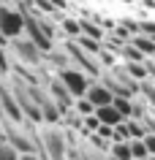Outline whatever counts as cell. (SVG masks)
Segmentation results:
<instances>
[{"label": "cell", "instance_id": "6da1fadb", "mask_svg": "<svg viewBox=\"0 0 155 160\" xmlns=\"http://www.w3.org/2000/svg\"><path fill=\"white\" fill-rule=\"evenodd\" d=\"M11 57H14L17 65L33 68V71H38V68L46 65V52H44L33 38H27V35L11 38Z\"/></svg>", "mask_w": 155, "mask_h": 160}, {"label": "cell", "instance_id": "7a4b0ae2", "mask_svg": "<svg viewBox=\"0 0 155 160\" xmlns=\"http://www.w3.org/2000/svg\"><path fill=\"white\" fill-rule=\"evenodd\" d=\"M0 30L8 38H22L27 35V17L22 6L14 3H0Z\"/></svg>", "mask_w": 155, "mask_h": 160}, {"label": "cell", "instance_id": "3957f363", "mask_svg": "<svg viewBox=\"0 0 155 160\" xmlns=\"http://www.w3.org/2000/svg\"><path fill=\"white\" fill-rule=\"evenodd\" d=\"M63 46L68 49V54H71V60H74V65H76V68H82V71L90 73L93 79L103 76V65H101V60H98L95 52H87L85 46H79L74 38H63Z\"/></svg>", "mask_w": 155, "mask_h": 160}, {"label": "cell", "instance_id": "277c9868", "mask_svg": "<svg viewBox=\"0 0 155 160\" xmlns=\"http://www.w3.org/2000/svg\"><path fill=\"white\" fill-rule=\"evenodd\" d=\"M54 73L63 79V84L68 87V92L74 95V98H82V95H87V90H90V84H93L95 79L90 73H85L82 68L76 65H68V68H60V71H54Z\"/></svg>", "mask_w": 155, "mask_h": 160}, {"label": "cell", "instance_id": "5b68a950", "mask_svg": "<svg viewBox=\"0 0 155 160\" xmlns=\"http://www.w3.org/2000/svg\"><path fill=\"white\" fill-rule=\"evenodd\" d=\"M87 98H90L95 106H106V103H112V101H114V92H112L106 84H103L101 79H95L93 84H90V90H87Z\"/></svg>", "mask_w": 155, "mask_h": 160}, {"label": "cell", "instance_id": "8992f818", "mask_svg": "<svg viewBox=\"0 0 155 160\" xmlns=\"http://www.w3.org/2000/svg\"><path fill=\"white\" fill-rule=\"evenodd\" d=\"M57 27H60L63 38H79L82 35V19L79 17H65L63 14V19H57Z\"/></svg>", "mask_w": 155, "mask_h": 160}, {"label": "cell", "instance_id": "52a82bcc", "mask_svg": "<svg viewBox=\"0 0 155 160\" xmlns=\"http://www.w3.org/2000/svg\"><path fill=\"white\" fill-rule=\"evenodd\" d=\"M95 114H98V119H101L103 125H120L122 119V114H120V109H117V106H114V103H106V106H98V111H95Z\"/></svg>", "mask_w": 155, "mask_h": 160}, {"label": "cell", "instance_id": "ba28073f", "mask_svg": "<svg viewBox=\"0 0 155 160\" xmlns=\"http://www.w3.org/2000/svg\"><path fill=\"white\" fill-rule=\"evenodd\" d=\"M112 160H133V152H131V141H112V149H109Z\"/></svg>", "mask_w": 155, "mask_h": 160}, {"label": "cell", "instance_id": "9c48e42d", "mask_svg": "<svg viewBox=\"0 0 155 160\" xmlns=\"http://www.w3.org/2000/svg\"><path fill=\"white\" fill-rule=\"evenodd\" d=\"M120 60H122V62H139V60H147V57H144V52L139 49L136 43L128 41L125 46H122V52H120Z\"/></svg>", "mask_w": 155, "mask_h": 160}, {"label": "cell", "instance_id": "30bf717a", "mask_svg": "<svg viewBox=\"0 0 155 160\" xmlns=\"http://www.w3.org/2000/svg\"><path fill=\"white\" fill-rule=\"evenodd\" d=\"M114 106H117V109H120V114L125 119H131L133 117V95H114Z\"/></svg>", "mask_w": 155, "mask_h": 160}, {"label": "cell", "instance_id": "8fae6325", "mask_svg": "<svg viewBox=\"0 0 155 160\" xmlns=\"http://www.w3.org/2000/svg\"><path fill=\"white\" fill-rule=\"evenodd\" d=\"M14 73V57H11L8 46H0V76H11Z\"/></svg>", "mask_w": 155, "mask_h": 160}, {"label": "cell", "instance_id": "7c38bea8", "mask_svg": "<svg viewBox=\"0 0 155 160\" xmlns=\"http://www.w3.org/2000/svg\"><path fill=\"white\" fill-rule=\"evenodd\" d=\"M74 109H76L82 117H90V114H95V111H98V106H95L87 95H82V98H76V101H74Z\"/></svg>", "mask_w": 155, "mask_h": 160}, {"label": "cell", "instance_id": "4fadbf2b", "mask_svg": "<svg viewBox=\"0 0 155 160\" xmlns=\"http://www.w3.org/2000/svg\"><path fill=\"white\" fill-rule=\"evenodd\" d=\"M131 152H133V160L150 158V149H147V141H144V138H131Z\"/></svg>", "mask_w": 155, "mask_h": 160}, {"label": "cell", "instance_id": "5bb4252c", "mask_svg": "<svg viewBox=\"0 0 155 160\" xmlns=\"http://www.w3.org/2000/svg\"><path fill=\"white\" fill-rule=\"evenodd\" d=\"M139 95H144L147 103L155 109V79H150V76H147L144 82H142V87H139Z\"/></svg>", "mask_w": 155, "mask_h": 160}, {"label": "cell", "instance_id": "9a60e30c", "mask_svg": "<svg viewBox=\"0 0 155 160\" xmlns=\"http://www.w3.org/2000/svg\"><path fill=\"white\" fill-rule=\"evenodd\" d=\"M0 160H19V149H14L6 138H3V144H0Z\"/></svg>", "mask_w": 155, "mask_h": 160}, {"label": "cell", "instance_id": "2e32d148", "mask_svg": "<svg viewBox=\"0 0 155 160\" xmlns=\"http://www.w3.org/2000/svg\"><path fill=\"white\" fill-rule=\"evenodd\" d=\"M139 22H142V33L155 35V19H139Z\"/></svg>", "mask_w": 155, "mask_h": 160}, {"label": "cell", "instance_id": "e0dca14e", "mask_svg": "<svg viewBox=\"0 0 155 160\" xmlns=\"http://www.w3.org/2000/svg\"><path fill=\"white\" fill-rule=\"evenodd\" d=\"M147 149H150V155H155V130H150V133H147Z\"/></svg>", "mask_w": 155, "mask_h": 160}, {"label": "cell", "instance_id": "ac0fdd59", "mask_svg": "<svg viewBox=\"0 0 155 160\" xmlns=\"http://www.w3.org/2000/svg\"><path fill=\"white\" fill-rule=\"evenodd\" d=\"M19 160H44L41 152H25V155H19Z\"/></svg>", "mask_w": 155, "mask_h": 160}, {"label": "cell", "instance_id": "d6986e66", "mask_svg": "<svg viewBox=\"0 0 155 160\" xmlns=\"http://www.w3.org/2000/svg\"><path fill=\"white\" fill-rule=\"evenodd\" d=\"M0 46H8V49H11V38L3 33V30H0Z\"/></svg>", "mask_w": 155, "mask_h": 160}, {"label": "cell", "instance_id": "ffe728a7", "mask_svg": "<svg viewBox=\"0 0 155 160\" xmlns=\"http://www.w3.org/2000/svg\"><path fill=\"white\" fill-rule=\"evenodd\" d=\"M142 6L144 8H155V0H142Z\"/></svg>", "mask_w": 155, "mask_h": 160}, {"label": "cell", "instance_id": "44dd1931", "mask_svg": "<svg viewBox=\"0 0 155 160\" xmlns=\"http://www.w3.org/2000/svg\"><path fill=\"white\" fill-rule=\"evenodd\" d=\"M71 160H82V158H79V155H76V152H71Z\"/></svg>", "mask_w": 155, "mask_h": 160}, {"label": "cell", "instance_id": "7402d4cb", "mask_svg": "<svg viewBox=\"0 0 155 160\" xmlns=\"http://www.w3.org/2000/svg\"><path fill=\"white\" fill-rule=\"evenodd\" d=\"M117 3H131V0H117Z\"/></svg>", "mask_w": 155, "mask_h": 160}, {"label": "cell", "instance_id": "603a6c76", "mask_svg": "<svg viewBox=\"0 0 155 160\" xmlns=\"http://www.w3.org/2000/svg\"><path fill=\"white\" fill-rule=\"evenodd\" d=\"M152 60H155V57H152Z\"/></svg>", "mask_w": 155, "mask_h": 160}]
</instances>
